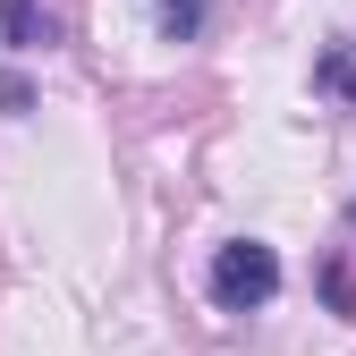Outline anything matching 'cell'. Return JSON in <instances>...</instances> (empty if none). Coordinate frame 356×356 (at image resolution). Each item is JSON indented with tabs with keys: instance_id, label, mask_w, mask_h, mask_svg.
<instances>
[{
	"instance_id": "obj_1",
	"label": "cell",
	"mask_w": 356,
	"mask_h": 356,
	"mask_svg": "<svg viewBox=\"0 0 356 356\" xmlns=\"http://www.w3.org/2000/svg\"><path fill=\"white\" fill-rule=\"evenodd\" d=\"M272 297H280V254L263 238H238V246L212 254V305L220 314H254V305H272Z\"/></svg>"
},
{
	"instance_id": "obj_2",
	"label": "cell",
	"mask_w": 356,
	"mask_h": 356,
	"mask_svg": "<svg viewBox=\"0 0 356 356\" xmlns=\"http://www.w3.org/2000/svg\"><path fill=\"white\" fill-rule=\"evenodd\" d=\"M0 34H9V51H34V42H42L34 0H0Z\"/></svg>"
},
{
	"instance_id": "obj_3",
	"label": "cell",
	"mask_w": 356,
	"mask_h": 356,
	"mask_svg": "<svg viewBox=\"0 0 356 356\" xmlns=\"http://www.w3.org/2000/svg\"><path fill=\"white\" fill-rule=\"evenodd\" d=\"M195 26H204V0H161V34L170 42H187Z\"/></svg>"
},
{
	"instance_id": "obj_4",
	"label": "cell",
	"mask_w": 356,
	"mask_h": 356,
	"mask_svg": "<svg viewBox=\"0 0 356 356\" xmlns=\"http://www.w3.org/2000/svg\"><path fill=\"white\" fill-rule=\"evenodd\" d=\"M348 229H356V204H348Z\"/></svg>"
}]
</instances>
